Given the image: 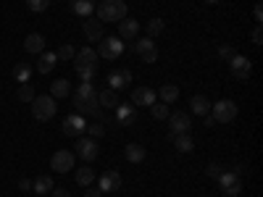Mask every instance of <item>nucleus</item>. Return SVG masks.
Masks as SVG:
<instances>
[{
  "label": "nucleus",
  "mask_w": 263,
  "mask_h": 197,
  "mask_svg": "<svg viewBox=\"0 0 263 197\" xmlns=\"http://www.w3.org/2000/svg\"><path fill=\"white\" fill-rule=\"evenodd\" d=\"M126 3L124 0H103V3L95 8L98 18L103 21V24H119L121 18H126Z\"/></svg>",
  "instance_id": "nucleus-1"
},
{
  "label": "nucleus",
  "mask_w": 263,
  "mask_h": 197,
  "mask_svg": "<svg viewBox=\"0 0 263 197\" xmlns=\"http://www.w3.org/2000/svg\"><path fill=\"white\" fill-rule=\"evenodd\" d=\"M55 113H58L55 97H50V95H37V97L32 100V116H34L37 121H50Z\"/></svg>",
  "instance_id": "nucleus-2"
},
{
  "label": "nucleus",
  "mask_w": 263,
  "mask_h": 197,
  "mask_svg": "<svg viewBox=\"0 0 263 197\" xmlns=\"http://www.w3.org/2000/svg\"><path fill=\"white\" fill-rule=\"evenodd\" d=\"M237 113H239V108H237V103L234 100H216L213 105H211V116H213V121L216 124H229V121H234L237 119Z\"/></svg>",
  "instance_id": "nucleus-3"
},
{
  "label": "nucleus",
  "mask_w": 263,
  "mask_h": 197,
  "mask_svg": "<svg viewBox=\"0 0 263 197\" xmlns=\"http://www.w3.org/2000/svg\"><path fill=\"white\" fill-rule=\"evenodd\" d=\"M121 53H124V40L121 37H103L100 40V50H98V55L100 58H105V61H116V58H121Z\"/></svg>",
  "instance_id": "nucleus-4"
},
{
  "label": "nucleus",
  "mask_w": 263,
  "mask_h": 197,
  "mask_svg": "<svg viewBox=\"0 0 263 197\" xmlns=\"http://www.w3.org/2000/svg\"><path fill=\"white\" fill-rule=\"evenodd\" d=\"M216 182L221 184V194L224 197H239L242 194V179H239L237 173H232V171H221V176H218Z\"/></svg>",
  "instance_id": "nucleus-5"
},
{
  "label": "nucleus",
  "mask_w": 263,
  "mask_h": 197,
  "mask_svg": "<svg viewBox=\"0 0 263 197\" xmlns=\"http://www.w3.org/2000/svg\"><path fill=\"white\" fill-rule=\"evenodd\" d=\"M135 53H137L145 63H156V61H158V45H156V40H153V37H137Z\"/></svg>",
  "instance_id": "nucleus-6"
},
{
  "label": "nucleus",
  "mask_w": 263,
  "mask_h": 197,
  "mask_svg": "<svg viewBox=\"0 0 263 197\" xmlns=\"http://www.w3.org/2000/svg\"><path fill=\"white\" fill-rule=\"evenodd\" d=\"M229 71H232L234 79L248 82L250 74H253V63H250V58H245V55H239V53H237V55L229 61Z\"/></svg>",
  "instance_id": "nucleus-7"
},
{
  "label": "nucleus",
  "mask_w": 263,
  "mask_h": 197,
  "mask_svg": "<svg viewBox=\"0 0 263 197\" xmlns=\"http://www.w3.org/2000/svg\"><path fill=\"white\" fill-rule=\"evenodd\" d=\"M79 142H77V155L84 161V163H92L95 158H98V152H100V145H98V140H92V137H77Z\"/></svg>",
  "instance_id": "nucleus-8"
},
{
  "label": "nucleus",
  "mask_w": 263,
  "mask_h": 197,
  "mask_svg": "<svg viewBox=\"0 0 263 197\" xmlns=\"http://www.w3.org/2000/svg\"><path fill=\"white\" fill-rule=\"evenodd\" d=\"M61 129H63V134H66V137H82L84 131H87V121H84V116L71 113V116H66V119H63Z\"/></svg>",
  "instance_id": "nucleus-9"
},
{
  "label": "nucleus",
  "mask_w": 263,
  "mask_h": 197,
  "mask_svg": "<svg viewBox=\"0 0 263 197\" xmlns=\"http://www.w3.org/2000/svg\"><path fill=\"white\" fill-rule=\"evenodd\" d=\"M74 163H77V155L71 150H58L55 155L50 158V168L58 171V173H69L74 168Z\"/></svg>",
  "instance_id": "nucleus-10"
},
{
  "label": "nucleus",
  "mask_w": 263,
  "mask_h": 197,
  "mask_svg": "<svg viewBox=\"0 0 263 197\" xmlns=\"http://www.w3.org/2000/svg\"><path fill=\"white\" fill-rule=\"evenodd\" d=\"M84 37L90 40V42H100L105 37V29H103V21L98 16H90V18H84Z\"/></svg>",
  "instance_id": "nucleus-11"
},
{
  "label": "nucleus",
  "mask_w": 263,
  "mask_h": 197,
  "mask_svg": "<svg viewBox=\"0 0 263 197\" xmlns=\"http://www.w3.org/2000/svg\"><path fill=\"white\" fill-rule=\"evenodd\" d=\"M168 126H171V134H190V129H192V121H190V116L187 113H171L168 119Z\"/></svg>",
  "instance_id": "nucleus-12"
},
{
  "label": "nucleus",
  "mask_w": 263,
  "mask_h": 197,
  "mask_svg": "<svg viewBox=\"0 0 263 197\" xmlns=\"http://www.w3.org/2000/svg\"><path fill=\"white\" fill-rule=\"evenodd\" d=\"M114 111H116V121L121 126H132V124L137 121V108L132 105V103H119Z\"/></svg>",
  "instance_id": "nucleus-13"
},
{
  "label": "nucleus",
  "mask_w": 263,
  "mask_h": 197,
  "mask_svg": "<svg viewBox=\"0 0 263 197\" xmlns=\"http://www.w3.org/2000/svg\"><path fill=\"white\" fill-rule=\"evenodd\" d=\"M121 173L119 171H105L103 176H100V184H98V189L105 194V192H119L121 189Z\"/></svg>",
  "instance_id": "nucleus-14"
},
{
  "label": "nucleus",
  "mask_w": 263,
  "mask_h": 197,
  "mask_svg": "<svg viewBox=\"0 0 263 197\" xmlns=\"http://www.w3.org/2000/svg\"><path fill=\"white\" fill-rule=\"evenodd\" d=\"M158 100V95H156V90H150V87H137L135 92H132V105H145V108H150L153 103Z\"/></svg>",
  "instance_id": "nucleus-15"
},
{
  "label": "nucleus",
  "mask_w": 263,
  "mask_h": 197,
  "mask_svg": "<svg viewBox=\"0 0 263 197\" xmlns=\"http://www.w3.org/2000/svg\"><path fill=\"white\" fill-rule=\"evenodd\" d=\"M132 84V71L129 69H121V71H111L108 74V87H111V90H126V87Z\"/></svg>",
  "instance_id": "nucleus-16"
},
{
  "label": "nucleus",
  "mask_w": 263,
  "mask_h": 197,
  "mask_svg": "<svg viewBox=\"0 0 263 197\" xmlns=\"http://www.w3.org/2000/svg\"><path fill=\"white\" fill-rule=\"evenodd\" d=\"M119 37L121 40H135V37H140V21H135V18H121L119 21Z\"/></svg>",
  "instance_id": "nucleus-17"
},
{
  "label": "nucleus",
  "mask_w": 263,
  "mask_h": 197,
  "mask_svg": "<svg viewBox=\"0 0 263 197\" xmlns=\"http://www.w3.org/2000/svg\"><path fill=\"white\" fill-rule=\"evenodd\" d=\"M124 158H126L129 163H142V161L147 158V150H145L140 142H129V145L124 147Z\"/></svg>",
  "instance_id": "nucleus-18"
},
{
  "label": "nucleus",
  "mask_w": 263,
  "mask_h": 197,
  "mask_svg": "<svg viewBox=\"0 0 263 197\" xmlns=\"http://www.w3.org/2000/svg\"><path fill=\"white\" fill-rule=\"evenodd\" d=\"M24 50H27L29 55H40V53H45V37H42L40 32L29 34V37L24 40Z\"/></svg>",
  "instance_id": "nucleus-19"
},
{
  "label": "nucleus",
  "mask_w": 263,
  "mask_h": 197,
  "mask_svg": "<svg viewBox=\"0 0 263 197\" xmlns=\"http://www.w3.org/2000/svg\"><path fill=\"white\" fill-rule=\"evenodd\" d=\"M98 50L92 48H79V53L74 55V66H98Z\"/></svg>",
  "instance_id": "nucleus-20"
},
{
  "label": "nucleus",
  "mask_w": 263,
  "mask_h": 197,
  "mask_svg": "<svg viewBox=\"0 0 263 197\" xmlns=\"http://www.w3.org/2000/svg\"><path fill=\"white\" fill-rule=\"evenodd\" d=\"M95 8H98L95 0H71V11L82 18H90L95 13Z\"/></svg>",
  "instance_id": "nucleus-21"
},
{
  "label": "nucleus",
  "mask_w": 263,
  "mask_h": 197,
  "mask_svg": "<svg viewBox=\"0 0 263 197\" xmlns=\"http://www.w3.org/2000/svg\"><path fill=\"white\" fill-rule=\"evenodd\" d=\"M55 63H58V58H55V53H40L37 55V71L40 74H50L53 69H55Z\"/></svg>",
  "instance_id": "nucleus-22"
},
{
  "label": "nucleus",
  "mask_w": 263,
  "mask_h": 197,
  "mask_svg": "<svg viewBox=\"0 0 263 197\" xmlns=\"http://www.w3.org/2000/svg\"><path fill=\"white\" fill-rule=\"evenodd\" d=\"M32 74H34V69H32V63H27V61H21V63L13 66V79L21 82V84H29Z\"/></svg>",
  "instance_id": "nucleus-23"
},
{
  "label": "nucleus",
  "mask_w": 263,
  "mask_h": 197,
  "mask_svg": "<svg viewBox=\"0 0 263 197\" xmlns=\"http://www.w3.org/2000/svg\"><path fill=\"white\" fill-rule=\"evenodd\" d=\"M69 95H71V84H69V79H55V82L50 84V97L63 100V97H69Z\"/></svg>",
  "instance_id": "nucleus-24"
},
{
  "label": "nucleus",
  "mask_w": 263,
  "mask_h": 197,
  "mask_svg": "<svg viewBox=\"0 0 263 197\" xmlns=\"http://www.w3.org/2000/svg\"><path fill=\"white\" fill-rule=\"evenodd\" d=\"M74 108L79 116H95L100 111V103L98 100H74Z\"/></svg>",
  "instance_id": "nucleus-25"
},
{
  "label": "nucleus",
  "mask_w": 263,
  "mask_h": 197,
  "mask_svg": "<svg viewBox=\"0 0 263 197\" xmlns=\"http://www.w3.org/2000/svg\"><path fill=\"white\" fill-rule=\"evenodd\" d=\"M190 108H192L195 116H208V113H211V103H208V97H203V95H195V97L190 100Z\"/></svg>",
  "instance_id": "nucleus-26"
},
{
  "label": "nucleus",
  "mask_w": 263,
  "mask_h": 197,
  "mask_svg": "<svg viewBox=\"0 0 263 197\" xmlns=\"http://www.w3.org/2000/svg\"><path fill=\"white\" fill-rule=\"evenodd\" d=\"M168 137H171L174 147H177L179 152H192L195 150V140L190 134H168Z\"/></svg>",
  "instance_id": "nucleus-27"
},
{
  "label": "nucleus",
  "mask_w": 263,
  "mask_h": 197,
  "mask_svg": "<svg viewBox=\"0 0 263 197\" xmlns=\"http://www.w3.org/2000/svg\"><path fill=\"white\" fill-rule=\"evenodd\" d=\"M98 103H100L103 108H116L121 100H119V92L108 87V90H100V92H98Z\"/></svg>",
  "instance_id": "nucleus-28"
},
{
  "label": "nucleus",
  "mask_w": 263,
  "mask_h": 197,
  "mask_svg": "<svg viewBox=\"0 0 263 197\" xmlns=\"http://www.w3.org/2000/svg\"><path fill=\"white\" fill-rule=\"evenodd\" d=\"M92 182H95V168H92V166L77 168V184H79V187H92Z\"/></svg>",
  "instance_id": "nucleus-29"
},
{
  "label": "nucleus",
  "mask_w": 263,
  "mask_h": 197,
  "mask_svg": "<svg viewBox=\"0 0 263 197\" xmlns=\"http://www.w3.org/2000/svg\"><path fill=\"white\" fill-rule=\"evenodd\" d=\"M156 95L161 97V103L168 105V103H174V100H179V87H177V84H163Z\"/></svg>",
  "instance_id": "nucleus-30"
},
{
  "label": "nucleus",
  "mask_w": 263,
  "mask_h": 197,
  "mask_svg": "<svg viewBox=\"0 0 263 197\" xmlns=\"http://www.w3.org/2000/svg\"><path fill=\"white\" fill-rule=\"evenodd\" d=\"M77 100H98V90L92 82H82L77 87Z\"/></svg>",
  "instance_id": "nucleus-31"
},
{
  "label": "nucleus",
  "mask_w": 263,
  "mask_h": 197,
  "mask_svg": "<svg viewBox=\"0 0 263 197\" xmlns=\"http://www.w3.org/2000/svg\"><path fill=\"white\" fill-rule=\"evenodd\" d=\"M163 29H166V21H163V16L150 18V21H147V27H145L147 37H158V34H163Z\"/></svg>",
  "instance_id": "nucleus-32"
},
{
  "label": "nucleus",
  "mask_w": 263,
  "mask_h": 197,
  "mask_svg": "<svg viewBox=\"0 0 263 197\" xmlns=\"http://www.w3.org/2000/svg\"><path fill=\"white\" fill-rule=\"evenodd\" d=\"M150 116L156 119V121H166L168 116H171V111H168V105L166 103H161V100H156L150 105Z\"/></svg>",
  "instance_id": "nucleus-33"
},
{
  "label": "nucleus",
  "mask_w": 263,
  "mask_h": 197,
  "mask_svg": "<svg viewBox=\"0 0 263 197\" xmlns=\"http://www.w3.org/2000/svg\"><path fill=\"white\" fill-rule=\"evenodd\" d=\"M32 189H34L37 194H50V192H53V179H50V176H37V179L32 182Z\"/></svg>",
  "instance_id": "nucleus-34"
},
{
  "label": "nucleus",
  "mask_w": 263,
  "mask_h": 197,
  "mask_svg": "<svg viewBox=\"0 0 263 197\" xmlns=\"http://www.w3.org/2000/svg\"><path fill=\"white\" fill-rule=\"evenodd\" d=\"M34 97H37V92H34V87H32V84H21V87H18V92H16V100L32 103Z\"/></svg>",
  "instance_id": "nucleus-35"
},
{
  "label": "nucleus",
  "mask_w": 263,
  "mask_h": 197,
  "mask_svg": "<svg viewBox=\"0 0 263 197\" xmlns=\"http://www.w3.org/2000/svg\"><path fill=\"white\" fill-rule=\"evenodd\" d=\"M74 69H77L79 79H84V82H92L98 74V66H74Z\"/></svg>",
  "instance_id": "nucleus-36"
},
{
  "label": "nucleus",
  "mask_w": 263,
  "mask_h": 197,
  "mask_svg": "<svg viewBox=\"0 0 263 197\" xmlns=\"http://www.w3.org/2000/svg\"><path fill=\"white\" fill-rule=\"evenodd\" d=\"M74 55H77V48L74 45H61L58 53H55L58 61H74Z\"/></svg>",
  "instance_id": "nucleus-37"
},
{
  "label": "nucleus",
  "mask_w": 263,
  "mask_h": 197,
  "mask_svg": "<svg viewBox=\"0 0 263 197\" xmlns=\"http://www.w3.org/2000/svg\"><path fill=\"white\" fill-rule=\"evenodd\" d=\"M87 131H90L92 140H100L105 134V124L103 121H92V124H87Z\"/></svg>",
  "instance_id": "nucleus-38"
},
{
  "label": "nucleus",
  "mask_w": 263,
  "mask_h": 197,
  "mask_svg": "<svg viewBox=\"0 0 263 197\" xmlns=\"http://www.w3.org/2000/svg\"><path fill=\"white\" fill-rule=\"evenodd\" d=\"M27 6H29V11H34V13H42V11H48L50 0H27Z\"/></svg>",
  "instance_id": "nucleus-39"
},
{
  "label": "nucleus",
  "mask_w": 263,
  "mask_h": 197,
  "mask_svg": "<svg viewBox=\"0 0 263 197\" xmlns=\"http://www.w3.org/2000/svg\"><path fill=\"white\" fill-rule=\"evenodd\" d=\"M221 171H224V168H221V163H216V161H213V163H208V168H205V173H208L211 179H218V176H221Z\"/></svg>",
  "instance_id": "nucleus-40"
},
{
  "label": "nucleus",
  "mask_w": 263,
  "mask_h": 197,
  "mask_svg": "<svg viewBox=\"0 0 263 197\" xmlns=\"http://www.w3.org/2000/svg\"><path fill=\"white\" fill-rule=\"evenodd\" d=\"M218 55H221L224 61H232V58L237 55V50H234L232 45H221V48H218Z\"/></svg>",
  "instance_id": "nucleus-41"
},
{
  "label": "nucleus",
  "mask_w": 263,
  "mask_h": 197,
  "mask_svg": "<svg viewBox=\"0 0 263 197\" xmlns=\"http://www.w3.org/2000/svg\"><path fill=\"white\" fill-rule=\"evenodd\" d=\"M250 40H253V45H260V42H263V27L260 24L250 32Z\"/></svg>",
  "instance_id": "nucleus-42"
},
{
  "label": "nucleus",
  "mask_w": 263,
  "mask_h": 197,
  "mask_svg": "<svg viewBox=\"0 0 263 197\" xmlns=\"http://www.w3.org/2000/svg\"><path fill=\"white\" fill-rule=\"evenodd\" d=\"M253 18L258 21V24L263 21V6H260V3H255V8H253Z\"/></svg>",
  "instance_id": "nucleus-43"
},
{
  "label": "nucleus",
  "mask_w": 263,
  "mask_h": 197,
  "mask_svg": "<svg viewBox=\"0 0 263 197\" xmlns=\"http://www.w3.org/2000/svg\"><path fill=\"white\" fill-rule=\"evenodd\" d=\"M50 194H53V197H71V194H69V189H63V187H58V189L53 187V192H50Z\"/></svg>",
  "instance_id": "nucleus-44"
},
{
  "label": "nucleus",
  "mask_w": 263,
  "mask_h": 197,
  "mask_svg": "<svg viewBox=\"0 0 263 197\" xmlns=\"http://www.w3.org/2000/svg\"><path fill=\"white\" fill-rule=\"evenodd\" d=\"M84 197H103V192L98 189V187H87V194Z\"/></svg>",
  "instance_id": "nucleus-45"
},
{
  "label": "nucleus",
  "mask_w": 263,
  "mask_h": 197,
  "mask_svg": "<svg viewBox=\"0 0 263 197\" xmlns=\"http://www.w3.org/2000/svg\"><path fill=\"white\" fill-rule=\"evenodd\" d=\"M18 189H21V192H29V189H32V182H29V179H21V182H18Z\"/></svg>",
  "instance_id": "nucleus-46"
},
{
  "label": "nucleus",
  "mask_w": 263,
  "mask_h": 197,
  "mask_svg": "<svg viewBox=\"0 0 263 197\" xmlns=\"http://www.w3.org/2000/svg\"><path fill=\"white\" fill-rule=\"evenodd\" d=\"M232 173H237V176L242 179V173H245V163H237V166L232 168Z\"/></svg>",
  "instance_id": "nucleus-47"
},
{
  "label": "nucleus",
  "mask_w": 263,
  "mask_h": 197,
  "mask_svg": "<svg viewBox=\"0 0 263 197\" xmlns=\"http://www.w3.org/2000/svg\"><path fill=\"white\" fill-rule=\"evenodd\" d=\"M203 119H205V126H213V124H216V121H213V116H211V113H208V116H203Z\"/></svg>",
  "instance_id": "nucleus-48"
},
{
  "label": "nucleus",
  "mask_w": 263,
  "mask_h": 197,
  "mask_svg": "<svg viewBox=\"0 0 263 197\" xmlns=\"http://www.w3.org/2000/svg\"><path fill=\"white\" fill-rule=\"evenodd\" d=\"M205 3H208V6H216V3H221V0H205Z\"/></svg>",
  "instance_id": "nucleus-49"
}]
</instances>
